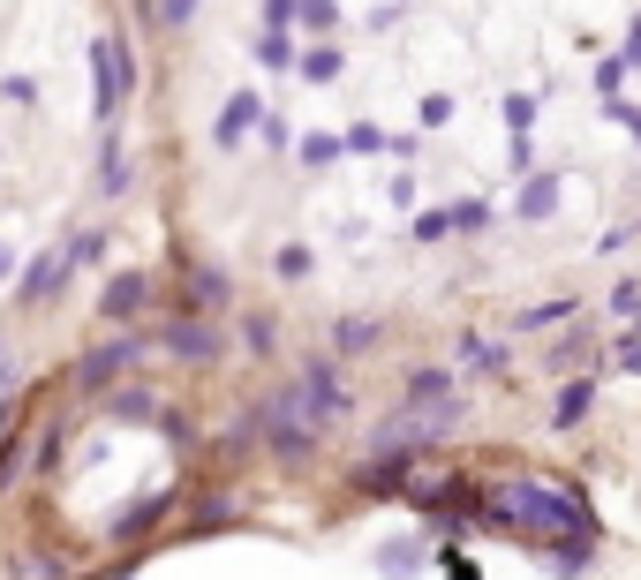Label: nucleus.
I'll list each match as a JSON object with an SVG mask.
<instances>
[{"label": "nucleus", "instance_id": "nucleus-31", "mask_svg": "<svg viewBox=\"0 0 641 580\" xmlns=\"http://www.w3.org/2000/svg\"><path fill=\"white\" fill-rule=\"evenodd\" d=\"M303 158H310V166H339V137H310Z\"/></svg>", "mask_w": 641, "mask_h": 580}, {"label": "nucleus", "instance_id": "nucleus-3", "mask_svg": "<svg viewBox=\"0 0 641 580\" xmlns=\"http://www.w3.org/2000/svg\"><path fill=\"white\" fill-rule=\"evenodd\" d=\"M295 400L310 408V423H318V430H332V423L347 415V400H355V392H347V377H339L324 355H310V362H303V377H295Z\"/></svg>", "mask_w": 641, "mask_h": 580}, {"label": "nucleus", "instance_id": "nucleus-12", "mask_svg": "<svg viewBox=\"0 0 641 580\" xmlns=\"http://www.w3.org/2000/svg\"><path fill=\"white\" fill-rule=\"evenodd\" d=\"M377 339H385L377 317H339V324H332V347H339V355H370Z\"/></svg>", "mask_w": 641, "mask_h": 580}, {"label": "nucleus", "instance_id": "nucleus-5", "mask_svg": "<svg viewBox=\"0 0 641 580\" xmlns=\"http://www.w3.org/2000/svg\"><path fill=\"white\" fill-rule=\"evenodd\" d=\"M159 347L174 355V362H219V355H227V347H219V332H211L204 317H174V324L159 332Z\"/></svg>", "mask_w": 641, "mask_h": 580}, {"label": "nucleus", "instance_id": "nucleus-27", "mask_svg": "<svg viewBox=\"0 0 641 580\" xmlns=\"http://www.w3.org/2000/svg\"><path fill=\"white\" fill-rule=\"evenodd\" d=\"M377 566H385V573H415V566H423V551H415V543H385V551H377Z\"/></svg>", "mask_w": 641, "mask_h": 580}, {"label": "nucleus", "instance_id": "nucleus-7", "mask_svg": "<svg viewBox=\"0 0 641 580\" xmlns=\"http://www.w3.org/2000/svg\"><path fill=\"white\" fill-rule=\"evenodd\" d=\"M415 460H423V452H370V467H362L355 482H362L370 498H393V490H408V475H415Z\"/></svg>", "mask_w": 641, "mask_h": 580}, {"label": "nucleus", "instance_id": "nucleus-9", "mask_svg": "<svg viewBox=\"0 0 641 580\" xmlns=\"http://www.w3.org/2000/svg\"><path fill=\"white\" fill-rule=\"evenodd\" d=\"M144 301H152V280H144V272H114V280H106V294H99V309H106L114 324H121V317H137Z\"/></svg>", "mask_w": 641, "mask_h": 580}, {"label": "nucleus", "instance_id": "nucleus-20", "mask_svg": "<svg viewBox=\"0 0 641 580\" xmlns=\"http://www.w3.org/2000/svg\"><path fill=\"white\" fill-rule=\"evenodd\" d=\"M99 158H106V166H99V189H106V196H121V189H129V151L106 144Z\"/></svg>", "mask_w": 641, "mask_h": 580}, {"label": "nucleus", "instance_id": "nucleus-2", "mask_svg": "<svg viewBox=\"0 0 641 580\" xmlns=\"http://www.w3.org/2000/svg\"><path fill=\"white\" fill-rule=\"evenodd\" d=\"M91 83H99V114H121V99L137 91V53L121 46V30L91 38Z\"/></svg>", "mask_w": 641, "mask_h": 580}, {"label": "nucleus", "instance_id": "nucleus-10", "mask_svg": "<svg viewBox=\"0 0 641 580\" xmlns=\"http://www.w3.org/2000/svg\"><path fill=\"white\" fill-rule=\"evenodd\" d=\"M589 408H597V385H589V377H566L559 400H551V430H581Z\"/></svg>", "mask_w": 641, "mask_h": 580}, {"label": "nucleus", "instance_id": "nucleus-6", "mask_svg": "<svg viewBox=\"0 0 641 580\" xmlns=\"http://www.w3.org/2000/svg\"><path fill=\"white\" fill-rule=\"evenodd\" d=\"M249 129H265V99H257V91H234V99L219 106V121H211V144L242 151L249 144Z\"/></svg>", "mask_w": 641, "mask_h": 580}, {"label": "nucleus", "instance_id": "nucleus-33", "mask_svg": "<svg viewBox=\"0 0 641 580\" xmlns=\"http://www.w3.org/2000/svg\"><path fill=\"white\" fill-rule=\"evenodd\" d=\"M627 61H641V23H634V46H627Z\"/></svg>", "mask_w": 641, "mask_h": 580}, {"label": "nucleus", "instance_id": "nucleus-8", "mask_svg": "<svg viewBox=\"0 0 641 580\" xmlns=\"http://www.w3.org/2000/svg\"><path fill=\"white\" fill-rule=\"evenodd\" d=\"M61 280H68V249H46L23 280H15V301H53L61 294Z\"/></svg>", "mask_w": 641, "mask_h": 580}, {"label": "nucleus", "instance_id": "nucleus-4", "mask_svg": "<svg viewBox=\"0 0 641 580\" xmlns=\"http://www.w3.org/2000/svg\"><path fill=\"white\" fill-rule=\"evenodd\" d=\"M144 347H152V339H137V332H129V339H106V347H91L84 362H68V385H76V392H91V385L121 377V370H129V362L144 355Z\"/></svg>", "mask_w": 641, "mask_h": 580}, {"label": "nucleus", "instance_id": "nucleus-16", "mask_svg": "<svg viewBox=\"0 0 641 580\" xmlns=\"http://www.w3.org/2000/svg\"><path fill=\"white\" fill-rule=\"evenodd\" d=\"M566 317H574V294H551V301H536V309H521L513 324H521V332H543V324H566Z\"/></svg>", "mask_w": 641, "mask_h": 580}, {"label": "nucleus", "instance_id": "nucleus-30", "mask_svg": "<svg viewBox=\"0 0 641 580\" xmlns=\"http://www.w3.org/2000/svg\"><path fill=\"white\" fill-rule=\"evenodd\" d=\"M581 362H589V339H559L551 347V370H581Z\"/></svg>", "mask_w": 641, "mask_h": 580}, {"label": "nucleus", "instance_id": "nucleus-21", "mask_svg": "<svg viewBox=\"0 0 641 580\" xmlns=\"http://www.w3.org/2000/svg\"><path fill=\"white\" fill-rule=\"evenodd\" d=\"M310 265H318V257H310V249H303V242H287V249H280V257H272V272H280V280H287V287H295V280H310Z\"/></svg>", "mask_w": 641, "mask_h": 580}, {"label": "nucleus", "instance_id": "nucleus-15", "mask_svg": "<svg viewBox=\"0 0 641 580\" xmlns=\"http://www.w3.org/2000/svg\"><path fill=\"white\" fill-rule=\"evenodd\" d=\"M559 204V173H528V189H521V219H543Z\"/></svg>", "mask_w": 641, "mask_h": 580}, {"label": "nucleus", "instance_id": "nucleus-29", "mask_svg": "<svg viewBox=\"0 0 641 580\" xmlns=\"http://www.w3.org/2000/svg\"><path fill=\"white\" fill-rule=\"evenodd\" d=\"M453 234V211H415V242H446Z\"/></svg>", "mask_w": 641, "mask_h": 580}, {"label": "nucleus", "instance_id": "nucleus-11", "mask_svg": "<svg viewBox=\"0 0 641 580\" xmlns=\"http://www.w3.org/2000/svg\"><path fill=\"white\" fill-rule=\"evenodd\" d=\"M181 301H189V317H204V309H219V301H227V280H219L211 265H196V272L181 280Z\"/></svg>", "mask_w": 641, "mask_h": 580}, {"label": "nucleus", "instance_id": "nucleus-22", "mask_svg": "<svg viewBox=\"0 0 641 580\" xmlns=\"http://www.w3.org/2000/svg\"><path fill=\"white\" fill-rule=\"evenodd\" d=\"M166 513V498H144V505H137V513H121V520H114V536H121V543H129V536H144V528H152V520H159Z\"/></svg>", "mask_w": 641, "mask_h": 580}, {"label": "nucleus", "instance_id": "nucleus-28", "mask_svg": "<svg viewBox=\"0 0 641 580\" xmlns=\"http://www.w3.org/2000/svg\"><path fill=\"white\" fill-rule=\"evenodd\" d=\"M295 15H303V30H332V23H339L332 0H295Z\"/></svg>", "mask_w": 641, "mask_h": 580}, {"label": "nucleus", "instance_id": "nucleus-26", "mask_svg": "<svg viewBox=\"0 0 641 580\" xmlns=\"http://www.w3.org/2000/svg\"><path fill=\"white\" fill-rule=\"evenodd\" d=\"M483 227H490V204H483V196L453 204V234H483Z\"/></svg>", "mask_w": 641, "mask_h": 580}, {"label": "nucleus", "instance_id": "nucleus-25", "mask_svg": "<svg viewBox=\"0 0 641 580\" xmlns=\"http://www.w3.org/2000/svg\"><path fill=\"white\" fill-rule=\"evenodd\" d=\"M446 392H453L446 370H415V377H408V400H446Z\"/></svg>", "mask_w": 641, "mask_h": 580}, {"label": "nucleus", "instance_id": "nucleus-1", "mask_svg": "<svg viewBox=\"0 0 641 580\" xmlns=\"http://www.w3.org/2000/svg\"><path fill=\"white\" fill-rule=\"evenodd\" d=\"M483 528H543V536H597V513L581 490L566 482H536V475H513V482H483Z\"/></svg>", "mask_w": 641, "mask_h": 580}, {"label": "nucleus", "instance_id": "nucleus-17", "mask_svg": "<svg viewBox=\"0 0 641 580\" xmlns=\"http://www.w3.org/2000/svg\"><path fill=\"white\" fill-rule=\"evenodd\" d=\"M461 362H476V370H505V339H490V332H469V339H461Z\"/></svg>", "mask_w": 641, "mask_h": 580}, {"label": "nucleus", "instance_id": "nucleus-34", "mask_svg": "<svg viewBox=\"0 0 641 580\" xmlns=\"http://www.w3.org/2000/svg\"><path fill=\"white\" fill-rule=\"evenodd\" d=\"M8 265H15V257H8V242H0V280H8Z\"/></svg>", "mask_w": 641, "mask_h": 580}, {"label": "nucleus", "instance_id": "nucleus-23", "mask_svg": "<svg viewBox=\"0 0 641 580\" xmlns=\"http://www.w3.org/2000/svg\"><path fill=\"white\" fill-rule=\"evenodd\" d=\"M196 8H204V0H152V23H159V30H181V23H196Z\"/></svg>", "mask_w": 641, "mask_h": 580}, {"label": "nucleus", "instance_id": "nucleus-14", "mask_svg": "<svg viewBox=\"0 0 641 580\" xmlns=\"http://www.w3.org/2000/svg\"><path fill=\"white\" fill-rule=\"evenodd\" d=\"M257 61H265V68H295V38H287V23H265V38H257Z\"/></svg>", "mask_w": 641, "mask_h": 580}, {"label": "nucleus", "instance_id": "nucleus-32", "mask_svg": "<svg viewBox=\"0 0 641 580\" xmlns=\"http://www.w3.org/2000/svg\"><path fill=\"white\" fill-rule=\"evenodd\" d=\"M612 309H619V317H641V287H612Z\"/></svg>", "mask_w": 641, "mask_h": 580}, {"label": "nucleus", "instance_id": "nucleus-18", "mask_svg": "<svg viewBox=\"0 0 641 580\" xmlns=\"http://www.w3.org/2000/svg\"><path fill=\"white\" fill-rule=\"evenodd\" d=\"M106 415H114V423H152L159 408H152V392H114V400H106Z\"/></svg>", "mask_w": 641, "mask_h": 580}, {"label": "nucleus", "instance_id": "nucleus-24", "mask_svg": "<svg viewBox=\"0 0 641 580\" xmlns=\"http://www.w3.org/2000/svg\"><path fill=\"white\" fill-rule=\"evenodd\" d=\"M272 309H249V324H242V339H249V355H272Z\"/></svg>", "mask_w": 641, "mask_h": 580}, {"label": "nucleus", "instance_id": "nucleus-13", "mask_svg": "<svg viewBox=\"0 0 641 580\" xmlns=\"http://www.w3.org/2000/svg\"><path fill=\"white\" fill-rule=\"evenodd\" d=\"M295 68H303L310 83H332V76L347 68V53H339V46H310V53H295Z\"/></svg>", "mask_w": 641, "mask_h": 580}, {"label": "nucleus", "instance_id": "nucleus-19", "mask_svg": "<svg viewBox=\"0 0 641 580\" xmlns=\"http://www.w3.org/2000/svg\"><path fill=\"white\" fill-rule=\"evenodd\" d=\"M339 151H362V158H377V151H393V137H385L377 121H355V129L339 137Z\"/></svg>", "mask_w": 641, "mask_h": 580}]
</instances>
